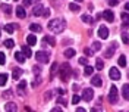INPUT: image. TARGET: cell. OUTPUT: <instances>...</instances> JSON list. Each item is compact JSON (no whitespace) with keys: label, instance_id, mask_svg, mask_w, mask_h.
Wrapping results in <instances>:
<instances>
[{"label":"cell","instance_id":"1","mask_svg":"<svg viewBox=\"0 0 129 112\" xmlns=\"http://www.w3.org/2000/svg\"><path fill=\"white\" fill-rule=\"evenodd\" d=\"M48 28L54 32V34H60V32L63 31L64 28H66V21H63L62 18L51 19V21L48 22Z\"/></svg>","mask_w":129,"mask_h":112},{"label":"cell","instance_id":"2","mask_svg":"<svg viewBox=\"0 0 129 112\" xmlns=\"http://www.w3.org/2000/svg\"><path fill=\"white\" fill-rule=\"evenodd\" d=\"M71 72H72V68L69 64H63L62 68H60V78L63 81H68L69 77H71Z\"/></svg>","mask_w":129,"mask_h":112},{"label":"cell","instance_id":"3","mask_svg":"<svg viewBox=\"0 0 129 112\" xmlns=\"http://www.w3.org/2000/svg\"><path fill=\"white\" fill-rule=\"evenodd\" d=\"M35 59L40 62V64H47L48 61H50V53L48 52H37L35 53Z\"/></svg>","mask_w":129,"mask_h":112},{"label":"cell","instance_id":"4","mask_svg":"<svg viewBox=\"0 0 129 112\" xmlns=\"http://www.w3.org/2000/svg\"><path fill=\"white\" fill-rule=\"evenodd\" d=\"M32 13L35 16H41V15H44V16H48V9H44L41 5H37L35 8H34V10H32Z\"/></svg>","mask_w":129,"mask_h":112},{"label":"cell","instance_id":"5","mask_svg":"<svg viewBox=\"0 0 129 112\" xmlns=\"http://www.w3.org/2000/svg\"><path fill=\"white\" fill-rule=\"evenodd\" d=\"M109 100L110 103H117V87L116 86H112L110 87V93H109Z\"/></svg>","mask_w":129,"mask_h":112},{"label":"cell","instance_id":"6","mask_svg":"<svg viewBox=\"0 0 129 112\" xmlns=\"http://www.w3.org/2000/svg\"><path fill=\"white\" fill-rule=\"evenodd\" d=\"M92 97H94V91H92V88H85V90L82 91V99H84L85 102H91Z\"/></svg>","mask_w":129,"mask_h":112},{"label":"cell","instance_id":"7","mask_svg":"<svg viewBox=\"0 0 129 112\" xmlns=\"http://www.w3.org/2000/svg\"><path fill=\"white\" fill-rule=\"evenodd\" d=\"M109 75H110V78H112V80H114V81L120 80V72H119V69H117L116 66H112V68H110Z\"/></svg>","mask_w":129,"mask_h":112},{"label":"cell","instance_id":"8","mask_svg":"<svg viewBox=\"0 0 129 112\" xmlns=\"http://www.w3.org/2000/svg\"><path fill=\"white\" fill-rule=\"evenodd\" d=\"M98 37H100L101 40H106V39L109 37V28L104 27V25H101V27L98 28Z\"/></svg>","mask_w":129,"mask_h":112},{"label":"cell","instance_id":"9","mask_svg":"<svg viewBox=\"0 0 129 112\" xmlns=\"http://www.w3.org/2000/svg\"><path fill=\"white\" fill-rule=\"evenodd\" d=\"M103 18H104L106 21H107V22H113V21H114V13H113L112 10H110V9H107V10H104V12H103Z\"/></svg>","mask_w":129,"mask_h":112},{"label":"cell","instance_id":"10","mask_svg":"<svg viewBox=\"0 0 129 112\" xmlns=\"http://www.w3.org/2000/svg\"><path fill=\"white\" fill-rule=\"evenodd\" d=\"M5 109H6V112H18V106H16L15 102H8Z\"/></svg>","mask_w":129,"mask_h":112},{"label":"cell","instance_id":"11","mask_svg":"<svg viewBox=\"0 0 129 112\" xmlns=\"http://www.w3.org/2000/svg\"><path fill=\"white\" fill-rule=\"evenodd\" d=\"M43 43H47L50 46H54V44H56V40H54V37H51V35H44V37H43Z\"/></svg>","mask_w":129,"mask_h":112},{"label":"cell","instance_id":"12","mask_svg":"<svg viewBox=\"0 0 129 112\" xmlns=\"http://www.w3.org/2000/svg\"><path fill=\"white\" fill-rule=\"evenodd\" d=\"M15 30H18V25H16V24H6V25H5V31L9 32V34L15 32Z\"/></svg>","mask_w":129,"mask_h":112},{"label":"cell","instance_id":"13","mask_svg":"<svg viewBox=\"0 0 129 112\" xmlns=\"http://www.w3.org/2000/svg\"><path fill=\"white\" fill-rule=\"evenodd\" d=\"M91 84H92V86H95V87H101L103 81H101V78H100L98 75H95V77H92V78H91Z\"/></svg>","mask_w":129,"mask_h":112},{"label":"cell","instance_id":"14","mask_svg":"<svg viewBox=\"0 0 129 112\" xmlns=\"http://www.w3.org/2000/svg\"><path fill=\"white\" fill-rule=\"evenodd\" d=\"M22 53H24L25 58H31L32 56V50L29 46H22Z\"/></svg>","mask_w":129,"mask_h":112},{"label":"cell","instance_id":"15","mask_svg":"<svg viewBox=\"0 0 129 112\" xmlns=\"http://www.w3.org/2000/svg\"><path fill=\"white\" fill-rule=\"evenodd\" d=\"M16 16H18V18H21V19H24L25 16H26V12H25V9H24V8H19V6H18V8H16Z\"/></svg>","mask_w":129,"mask_h":112},{"label":"cell","instance_id":"16","mask_svg":"<svg viewBox=\"0 0 129 112\" xmlns=\"http://www.w3.org/2000/svg\"><path fill=\"white\" fill-rule=\"evenodd\" d=\"M26 41H28L29 46H35V44H37V37H35L34 34H29V35L26 37Z\"/></svg>","mask_w":129,"mask_h":112},{"label":"cell","instance_id":"17","mask_svg":"<svg viewBox=\"0 0 129 112\" xmlns=\"http://www.w3.org/2000/svg\"><path fill=\"white\" fill-rule=\"evenodd\" d=\"M15 59L19 62V64H24V62H25L24 53H22V52H16V53H15Z\"/></svg>","mask_w":129,"mask_h":112},{"label":"cell","instance_id":"18","mask_svg":"<svg viewBox=\"0 0 129 112\" xmlns=\"http://www.w3.org/2000/svg\"><path fill=\"white\" fill-rule=\"evenodd\" d=\"M129 84H123V88H122V95H123V97L128 100L129 99Z\"/></svg>","mask_w":129,"mask_h":112},{"label":"cell","instance_id":"19","mask_svg":"<svg viewBox=\"0 0 129 112\" xmlns=\"http://www.w3.org/2000/svg\"><path fill=\"white\" fill-rule=\"evenodd\" d=\"M114 49H116V44H113V47H109V49H107V50H106V53H104L106 58H112L113 53H114Z\"/></svg>","mask_w":129,"mask_h":112},{"label":"cell","instance_id":"20","mask_svg":"<svg viewBox=\"0 0 129 112\" xmlns=\"http://www.w3.org/2000/svg\"><path fill=\"white\" fill-rule=\"evenodd\" d=\"M82 21H84L85 24H89V25L94 24V19H92L89 15H82Z\"/></svg>","mask_w":129,"mask_h":112},{"label":"cell","instance_id":"21","mask_svg":"<svg viewBox=\"0 0 129 112\" xmlns=\"http://www.w3.org/2000/svg\"><path fill=\"white\" fill-rule=\"evenodd\" d=\"M8 74H0V86H6L8 83Z\"/></svg>","mask_w":129,"mask_h":112},{"label":"cell","instance_id":"22","mask_svg":"<svg viewBox=\"0 0 129 112\" xmlns=\"http://www.w3.org/2000/svg\"><path fill=\"white\" fill-rule=\"evenodd\" d=\"M21 75H22V69H18V68H16V69H13V72H12V77H13L15 80H18Z\"/></svg>","mask_w":129,"mask_h":112},{"label":"cell","instance_id":"23","mask_svg":"<svg viewBox=\"0 0 129 112\" xmlns=\"http://www.w3.org/2000/svg\"><path fill=\"white\" fill-rule=\"evenodd\" d=\"M95 68L98 69V71L104 68V62H103V59H97L95 61Z\"/></svg>","mask_w":129,"mask_h":112},{"label":"cell","instance_id":"24","mask_svg":"<svg viewBox=\"0 0 129 112\" xmlns=\"http://www.w3.org/2000/svg\"><path fill=\"white\" fill-rule=\"evenodd\" d=\"M29 30H31V31H35V32H40V31H41V25H38V24H31V25H29Z\"/></svg>","mask_w":129,"mask_h":112},{"label":"cell","instance_id":"25","mask_svg":"<svg viewBox=\"0 0 129 112\" xmlns=\"http://www.w3.org/2000/svg\"><path fill=\"white\" fill-rule=\"evenodd\" d=\"M73 55H75V50H73V49H68V50H64V56H66V58L71 59V58H73Z\"/></svg>","mask_w":129,"mask_h":112},{"label":"cell","instance_id":"26","mask_svg":"<svg viewBox=\"0 0 129 112\" xmlns=\"http://www.w3.org/2000/svg\"><path fill=\"white\" fill-rule=\"evenodd\" d=\"M3 44H5V46H6L8 49H12L13 46H15V41L12 40V39H9V40H6L5 43H3Z\"/></svg>","mask_w":129,"mask_h":112},{"label":"cell","instance_id":"27","mask_svg":"<svg viewBox=\"0 0 129 112\" xmlns=\"http://www.w3.org/2000/svg\"><path fill=\"white\" fill-rule=\"evenodd\" d=\"M92 72H94V68H92V66H89V65H87V66H85V69H84V74H85V75H91Z\"/></svg>","mask_w":129,"mask_h":112},{"label":"cell","instance_id":"28","mask_svg":"<svg viewBox=\"0 0 129 112\" xmlns=\"http://www.w3.org/2000/svg\"><path fill=\"white\" fill-rule=\"evenodd\" d=\"M0 8L3 9V12H5V13H6V15H9V13H10V12H12V9H10V6H9V5H2V6H0Z\"/></svg>","mask_w":129,"mask_h":112},{"label":"cell","instance_id":"29","mask_svg":"<svg viewBox=\"0 0 129 112\" xmlns=\"http://www.w3.org/2000/svg\"><path fill=\"white\" fill-rule=\"evenodd\" d=\"M117 62H119V65H120V66H126V56L122 55L120 58H119V61H117Z\"/></svg>","mask_w":129,"mask_h":112},{"label":"cell","instance_id":"30","mask_svg":"<svg viewBox=\"0 0 129 112\" xmlns=\"http://www.w3.org/2000/svg\"><path fill=\"white\" fill-rule=\"evenodd\" d=\"M69 9H71V10H72V12H79V6H78V5H76V3H71V5H69Z\"/></svg>","mask_w":129,"mask_h":112},{"label":"cell","instance_id":"31","mask_svg":"<svg viewBox=\"0 0 129 112\" xmlns=\"http://www.w3.org/2000/svg\"><path fill=\"white\" fill-rule=\"evenodd\" d=\"M56 71H57V64L54 62V64L51 65V69H50V74H51V77H53V75L56 74Z\"/></svg>","mask_w":129,"mask_h":112},{"label":"cell","instance_id":"32","mask_svg":"<svg viewBox=\"0 0 129 112\" xmlns=\"http://www.w3.org/2000/svg\"><path fill=\"white\" fill-rule=\"evenodd\" d=\"M25 87H26V81L25 80H22L19 84H18V90H24Z\"/></svg>","mask_w":129,"mask_h":112},{"label":"cell","instance_id":"33","mask_svg":"<svg viewBox=\"0 0 129 112\" xmlns=\"http://www.w3.org/2000/svg\"><path fill=\"white\" fill-rule=\"evenodd\" d=\"M5 62H6V56L3 52H0V65H5Z\"/></svg>","mask_w":129,"mask_h":112},{"label":"cell","instance_id":"34","mask_svg":"<svg viewBox=\"0 0 129 112\" xmlns=\"http://www.w3.org/2000/svg\"><path fill=\"white\" fill-rule=\"evenodd\" d=\"M79 100H81V97L78 96V95H73V97H72V103H79Z\"/></svg>","mask_w":129,"mask_h":112},{"label":"cell","instance_id":"35","mask_svg":"<svg viewBox=\"0 0 129 112\" xmlns=\"http://www.w3.org/2000/svg\"><path fill=\"white\" fill-rule=\"evenodd\" d=\"M100 49H101V43H94L92 44V52L94 50H100Z\"/></svg>","mask_w":129,"mask_h":112},{"label":"cell","instance_id":"36","mask_svg":"<svg viewBox=\"0 0 129 112\" xmlns=\"http://www.w3.org/2000/svg\"><path fill=\"white\" fill-rule=\"evenodd\" d=\"M57 103H60V105H64V106H66V99H64L63 96H60L59 99H57Z\"/></svg>","mask_w":129,"mask_h":112},{"label":"cell","instance_id":"37","mask_svg":"<svg viewBox=\"0 0 129 112\" xmlns=\"http://www.w3.org/2000/svg\"><path fill=\"white\" fill-rule=\"evenodd\" d=\"M122 19H123V24L128 25V13L125 12V13H122Z\"/></svg>","mask_w":129,"mask_h":112},{"label":"cell","instance_id":"38","mask_svg":"<svg viewBox=\"0 0 129 112\" xmlns=\"http://www.w3.org/2000/svg\"><path fill=\"white\" fill-rule=\"evenodd\" d=\"M34 72H35V75L38 77V74L41 72V66H38V65H35V66H34Z\"/></svg>","mask_w":129,"mask_h":112},{"label":"cell","instance_id":"39","mask_svg":"<svg viewBox=\"0 0 129 112\" xmlns=\"http://www.w3.org/2000/svg\"><path fill=\"white\" fill-rule=\"evenodd\" d=\"M79 64L81 65H88V59H87V58H79Z\"/></svg>","mask_w":129,"mask_h":112},{"label":"cell","instance_id":"40","mask_svg":"<svg viewBox=\"0 0 129 112\" xmlns=\"http://www.w3.org/2000/svg\"><path fill=\"white\" fill-rule=\"evenodd\" d=\"M38 0H24V5L25 6H28V5H32V3H37Z\"/></svg>","mask_w":129,"mask_h":112},{"label":"cell","instance_id":"41","mask_svg":"<svg viewBox=\"0 0 129 112\" xmlns=\"http://www.w3.org/2000/svg\"><path fill=\"white\" fill-rule=\"evenodd\" d=\"M84 52H85V55H87V56H92V49H88V47H87Z\"/></svg>","mask_w":129,"mask_h":112},{"label":"cell","instance_id":"42","mask_svg":"<svg viewBox=\"0 0 129 112\" xmlns=\"http://www.w3.org/2000/svg\"><path fill=\"white\" fill-rule=\"evenodd\" d=\"M117 3H119V0H109V5L110 6H116Z\"/></svg>","mask_w":129,"mask_h":112},{"label":"cell","instance_id":"43","mask_svg":"<svg viewBox=\"0 0 129 112\" xmlns=\"http://www.w3.org/2000/svg\"><path fill=\"white\" fill-rule=\"evenodd\" d=\"M122 39H123V43H125V44H128V34H126V32L123 34V37H122Z\"/></svg>","mask_w":129,"mask_h":112},{"label":"cell","instance_id":"44","mask_svg":"<svg viewBox=\"0 0 129 112\" xmlns=\"http://www.w3.org/2000/svg\"><path fill=\"white\" fill-rule=\"evenodd\" d=\"M57 90H59V95H60V96L66 95V90H63V88H57Z\"/></svg>","mask_w":129,"mask_h":112},{"label":"cell","instance_id":"45","mask_svg":"<svg viewBox=\"0 0 129 112\" xmlns=\"http://www.w3.org/2000/svg\"><path fill=\"white\" fill-rule=\"evenodd\" d=\"M10 96V91H5V93H3V97H9Z\"/></svg>","mask_w":129,"mask_h":112},{"label":"cell","instance_id":"46","mask_svg":"<svg viewBox=\"0 0 129 112\" xmlns=\"http://www.w3.org/2000/svg\"><path fill=\"white\" fill-rule=\"evenodd\" d=\"M51 112H62L60 108H54V109H51Z\"/></svg>","mask_w":129,"mask_h":112},{"label":"cell","instance_id":"47","mask_svg":"<svg viewBox=\"0 0 129 112\" xmlns=\"http://www.w3.org/2000/svg\"><path fill=\"white\" fill-rule=\"evenodd\" d=\"M76 112H87V111H85L84 108H78V109H76Z\"/></svg>","mask_w":129,"mask_h":112},{"label":"cell","instance_id":"48","mask_svg":"<svg viewBox=\"0 0 129 112\" xmlns=\"http://www.w3.org/2000/svg\"><path fill=\"white\" fill-rule=\"evenodd\" d=\"M91 112H101V111H98L97 108H92V109H91Z\"/></svg>","mask_w":129,"mask_h":112},{"label":"cell","instance_id":"49","mask_svg":"<svg viewBox=\"0 0 129 112\" xmlns=\"http://www.w3.org/2000/svg\"><path fill=\"white\" fill-rule=\"evenodd\" d=\"M75 2H82V0H75Z\"/></svg>","mask_w":129,"mask_h":112},{"label":"cell","instance_id":"50","mask_svg":"<svg viewBox=\"0 0 129 112\" xmlns=\"http://www.w3.org/2000/svg\"><path fill=\"white\" fill-rule=\"evenodd\" d=\"M0 34H2V31H0Z\"/></svg>","mask_w":129,"mask_h":112}]
</instances>
